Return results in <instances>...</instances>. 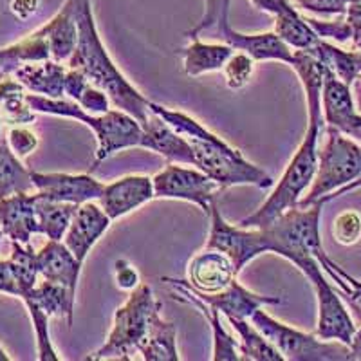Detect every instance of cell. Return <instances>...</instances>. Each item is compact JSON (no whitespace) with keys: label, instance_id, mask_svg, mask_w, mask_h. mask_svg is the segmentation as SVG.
I'll list each match as a JSON object with an SVG mask.
<instances>
[{"label":"cell","instance_id":"obj_1","mask_svg":"<svg viewBox=\"0 0 361 361\" xmlns=\"http://www.w3.org/2000/svg\"><path fill=\"white\" fill-rule=\"evenodd\" d=\"M150 111L159 114L180 135H185L193 150V166L206 173L221 185L230 186L251 185L257 188H271L275 180L264 169L250 163L240 150L221 140L214 132L202 127L197 119L185 112L172 111L169 107L150 102Z\"/></svg>","mask_w":361,"mask_h":361},{"label":"cell","instance_id":"obj_2","mask_svg":"<svg viewBox=\"0 0 361 361\" xmlns=\"http://www.w3.org/2000/svg\"><path fill=\"white\" fill-rule=\"evenodd\" d=\"M74 11L78 24V42L67 67L82 71L92 85L107 92L116 109L145 123L150 112V99L145 98L112 62L96 27L92 0H74Z\"/></svg>","mask_w":361,"mask_h":361},{"label":"cell","instance_id":"obj_3","mask_svg":"<svg viewBox=\"0 0 361 361\" xmlns=\"http://www.w3.org/2000/svg\"><path fill=\"white\" fill-rule=\"evenodd\" d=\"M27 102L37 114L58 116V118L76 119L80 123L92 128L98 141L94 163L90 166V173L99 169V164L105 163L109 157L114 156L119 150L140 147L143 141V125L127 114L125 111H112L109 109L103 114H90L82 109L74 99L69 98H47V96L31 94L27 92Z\"/></svg>","mask_w":361,"mask_h":361},{"label":"cell","instance_id":"obj_4","mask_svg":"<svg viewBox=\"0 0 361 361\" xmlns=\"http://www.w3.org/2000/svg\"><path fill=\"white\" fill-rule=\"evenodd\" d=\"M325 121H314L309 119L307 130L304 140L296 148L295 156L289 161L288 169L283 170L279 185L275 186L267 201L260 206L255 214L247 215L246 219L238 222L243 228H264L269 224L280 214L298 206L300 199L304 197L305 192L311 188L314 180L316 169H318V141L324 132Z\"/></svg>","mask_w":361,"mask_h":361},{"label":"cell","instance_id":"obj_5","mask_svg":"<svg viewBox=\"0 0 361 361\" xmlns=\"http://www.w3.org/2000/svg\"><path fill=\"white\" fill-rule=\"evenodd\" d=\"M159 300L154 295L152 288L148 283H140L130 296L114 312V324L107 341L94 350L85 360H130V354L137 353L140 345L148 334V327L154 314L161 311Z\"/></svg>","mask_w":361,"mask_h":361},{"label":"cell","instance_id":"obj_6","mask_svg":"<svg viewBox=\"0 0 361 361\" xmlns=\"http://www.w3.org/2000/svg\"><path fill=\"white\" fill-rule=\"evenodd\" d=\"M325 143L318 150V169L314 180L298 206L314 202L325 204V199L361 177V145L338 128L325 125Z\"/></svg>","mask_w":361,"mask_h":361},{"label":"cell","instance_id":"obj_7","mask_svg":"<svg viewBox=\"0 0 361 361\" xmlns=\"http://www.w3.org/2000/svg\"><path fill=\"white\" fill-rule=\"evenodd\" d=\"M324 206L322 202H314L305 208L295 206L260 228L269 253L280 255L293 264L300 262L305 257H316V253H320L324 250L320 235Z\"/></svg>","mask_w":361,"mask_h":361},{"label":"cell","instance_id":"obj_8","mask_svg":"<svg viewBox=\"0 0 361 361\" xmlns=\"http://www.w3.org/2000/svg\"><path fill=\"white\" fill-rule=\"evenodd\" d=\"M251 324L275 345L276 350L289 361H349V345L334 340H322L314 333L307 334L289 327L267 314L264 307L257 309Z\"/></svg>","mask_w":361,"mask_h":361},{"label":"cell","instance_id":"obj_9","mask_svg":"<svg viewBox=\"0 0 361 361\" xmlns=\"http://www.w3.org/2000/svg\"><path fill=\"white\" fill-rule=\"evenodd\" d=\"M305 279L311 282L314 289L316 302H318V324L314 334L322 340H334L349 345L353 341L357 325L354 324L353 316L345 307L340 291L333 288L327 276L324 275L320 262L316 257H305L295 264Z\"/></svg>","mask_w":361,"mask_h":361},{"label":"cell","instance_id":"obj_10","mask_svg":"<svg viewBox=\"0 0 361 361\" xmlns=\"http://www.w3.org/2000/svg\"><path fill=\"white\" fill-rule=\"evenodd\" d=\"M156 199H176L197 204L199 208L209 214L212 202L222 186L217 185L212 177L192 164L169 163L161 172L152 177Z\"/></svg>","mask_w":361,"mask_h":361},{"label":"cell","instance_id":"obj_11","mask_svg":"<svg viewBox=\"0 0 361 361\" xmlns=\"http://www.w3.org/2000/svg\"><path fill=\"white\" fill-rule=\"evenodd\" d=\"M230 4L231 0H221L214 18H212V22H209L204 31H215V35H217V38H221L222 44L230 45V47H233V51H238V53L250 54L255 62L276 60V62L293 66L295 51L275 31L259 35H246L235 31L230 24Z\"/></svg>","mask_w":361,"mask_h":361},{"label":"cell","instance_id":"obj_12","mask_svg":"<svg viewBox=\"0 0 361 361\" xmlns=\"http://www.w3.org/2000/svg\"><path fill=\"white\" fill-rule=\"evenodd\" d=\"M208 217L209 235L206 240V247L228 255L237 273H240L251 260H255L262 253H269L262 230L260 228H243V226H233L226 222L217 201L212 202Z\"/></svg>","mask_w":361,"mask_h":361},{"label":"cell","instance_id":"obj_13","mask_svg":"<svg viewBox=\"0 0 361 361\" xmlns=\"http://www.w3.org/2000/svg\"><path fill=\"white\" fill-rule=\"evenodd\" d=\"M33 185L38 195L51 201L83 204L102 197L105 185L92 173H62V172H35L31 170Z\"/></svg>","mask_w":361,"mask_h":361},{"label":"cell","instance_id":"obj_14","mask_svg":"<svg viewBox=\"0 0 361 361\" xmlns=\"http://www.w3.org/2000/svg\"><path fill=\"white\" fill-rule=\"evenodd\" d=\"M152 199H156L152 177L125 176L105 185L98 201L111 221H116L132 214L134 209L141 208Z\"/></svg>","mask_w":361,"mask_h":361},{"label":"cell","instance_id":"obj_15","mask_svg":"<svg viewBox=\"0 0 361 361\" xmlns=\"http://www.w3.org/2000/svg\"><path fill=\"white\" fill-rule=\"evenodd\" d=\"M164 282L169 283L172 288V296L173 300H179L183 304L193 305V307L201 311L204 314L206 322L212 327V336H214V360L215 361H240V350H238V340H235V336H231L228 331L224 329L221 322L222 312L219 309H215L214 305L206 304L204 300L199 298L192 289L185 283V280L180 279H163Z\"/></svg>","mask_w":361,"mask_h":361},{"label":"cell","instance_id":"obj_16","mask_svg":"<svg viewBox=\"0 0 361 361\" xmlns=\"http://www.w3.org/2000/svg\"><path fill=\"white\" fill-rule=\"evenodd\" d=\"M111 222V217L105 214L102 206L92 201L83 202L74 214L73 222L63 237V244L83 264L90 250L98 244L103 235L107 233Z\"/></svg>","mask_w":361,"mask_h":361},{"label":"cell","instance_id":"obj_17","mask_svg":"<svg viewBox=\"0 0 361 361\" xmlns=\"http://www.w3.org/2000/svg\"><path fill=\"white\" fill-rule=\"evenodd\" d=\"M238 276L233 262L222 251L204 247L188 262L186 282L199 293H217L228 288Z\"/></svg>","mask_w":361,"mask_h":361},{"label":"cell","instance_id":"obj_18","mask_svg":"<svg viewBox=\"0 0 361 361\" xmlns=\"http://www.w3.org/2000/svg\"><path fill=\"white\" fill-rule=\"evenodd\" d=\"M0 228L11 243L31 244L38 231L37 193L22 192L0 199Z\"/></svg>","mask_w":361,"mask_h":361},{"label":"cell","instance_id":"obj_19","mask_svg":"<svg viewBox=\"0 0 361 361\" xmlns=\"http://www.w3.org/2000/svg\"><path fill=\"white\" fill-rule=\"evenodd\" d=\"M143 125V141L141 148L163 156L169 163L192 164L193 150L185 135L173 130L159 114L154 111L148 112V118Z\"/></svg>","mask_w":361,"mask_h":361},{"label":"cell","instance_id":"obj_20","mask_svg":"<svg viewBox=\"0 0 361 361\" xmlns=\"http://www.w3.org/2000/svg\"><path fill=\"white\" fill-rule=\"evenodd\" d=\"M185 283L192 289L199 298H202L206 304L214 305L215 309L222 312L226 318H246L250 320L251 314H253L257 309L266 307V305H279L282 304V300L279 296H262L257 295V293L250 291L238 282L237 279L224 288L222 291L217 293H199L190 286L185 280Z\"/></svg>","mask_w":361,"mask_h":361},{"label":"cell","instance_id":"obj_21","mask_svg":"<svg viewBox=\"0 0 361 361\" xmlns=\"http://www.w3.org/2000/svg\"><path fill=\"white\" fill-rule=\"evenodd\" d=\"M37 262L40 279L60 283L76 296L83 264L74 257L63 240H47V244L37 251Z\"/></svg>","mask_w":361,"mask_h":361},{"label":"cell","instance_id":"obj_22","mask_svg":"<svg viewBox=\"0 0 361 361\" xmlns=\"http://www.w3.org/2000/svg\"><path fill=\"white\" fill-rule=\"evenodd\" d=\"M66 73L67 66L54 60L25 63L13 73V76L25 87L31 94L47 96V98H66Z\"/></svg>","mask_w":361,"mask_h":361},{"label":"cell","instance_id":"obj_23","mask_svg":"<svg viewBox=\"0 0 361 361\" xmlns=\"http://www.w3.org/2000/svg\"><path fill=\"white\" fill-rule=\"evenodd\" d=\"M45 37L51 45V58L54 62H69L76 49L78 42V24H76V11L74 0H66L62 9L51 18L47 24L42 25Z\"/></svg>","mask_w":361,"mask_h":361},{"label":"cell","instance_id":"obj_24","mask_svg":"<svg viewBox=\"0 0 361 361\" xmlns=\"http://www.w3.org/2000/svg\"><path fill=\"white\" fill-rule=\"evenodd\" d=\"M293 69L298 74L300 82L304 85L305 99H307L309 119L314 121H324V112H322V90H324L325 78H327L329 69L322 63V60L312 53L304 49L295 51V62Z\"/></svg>","mask_w":361,"mask_h":361},{"label":"cell","instance_id":"obj_25","mask_svg":"<svg viewBox=\"0 0 361 361\" xmlns=\"http://www.w3.org/2000/svg\"><path fill=\"white\" fill-rule=\"evenodd\" d=\"M45 60H53V58H51L49 40L42 27L25 35L22 40L0 49V71L6 76H13V73L25 63L45 62Z\"/></svg>","mask_w":361,"mask_h":361},{"label":"cell","instance_id":"obj_26","mask_svg":"<svg viewBox=\"0 0 361 361\" xmlns=\"http://www.w3.org/2000/svg\"><path fill=\"white\" fill-rule=\"evenodd\" d=\"M24 304H33L40 307L49 318H66L67 325H73L74 316V305H76V296L69 291L67 288L60 286V283L38 280L27 295L22 298Z\"/></svg>","mask_w":361,"mask_h":361},{"label":"cell","instance_id":"obj_27","mask_svg":"<svg viewBox=\"0 0 361 361\" xmlns=\"http://www.w3.org/2000/svg\"><path fill=\"white\" fill-rule=\"evenodd\" d=\"M233 47L226 44H206L199 38H193L192 44L185 49H180L183 63H185V73L192 78L202 76L206 73H215V71L224 69L226 62L233 54Z\"/></svg>","mask_w":361,"mask_h":361},{"label":"cell","instance_id":"obj_28","mask_svg":"<svg viewBox=\"0 0 361 361\" xmlns=\"http://www.w3.org/2000/svg\"><path fill=\"white\" fill-rule=\"evenodd\" d=\"M137 353L145 361H179L177 353V327L172 322H164L161 311L154 314L148 334Z\"/></svg>","mask_w":361,"mask_h":361},{"label":"cell","instance_id":"obj_29","mask_svg":"<svg viewBox=\"0 0 361 361\" xmlns=\"http://www.w3.org/2000/svg\"><path fill=\"white\" fill-rule=\"evenodd\" d=\"M309 53L314 54L318 60H322L325 67L331 73L345 82L347 85H353L354 80L361 76V51H345L336 47L334 44L327 42L325 38H320L312 47H309Z\"/></svg>","mask_w":361,"mask_h":361},{"label":"cell","instance_id":"obj_30","mask_svg":"<svg viewBox=\"0 0 361 361\" xmlns=\"http://www.w3.org/2000/svg\"><path fill=\"white\" fill-rule=\"evenodd\" d=\"M37 118V112L27 102V90L15 76L0 80V121L6 127L29 125Z\"/></svg>","mask_w":361,"mask_h":361},{"label":"cell","instance_id":"obj_31","mask_svg":"<svg viewBox=\"0 0 361 361\" xmlns=\"http://www.w3.org/2000/svg\"><path fill=\"white\" fill-rule=\"evenodd\" d=\"M322 112H324L325 125H331L334 128L340 127L345 119L356 112L350 85L336 78L331 71L322 90Z\"/></svg>","mask_w":361,"mask_h":361},{"label":"cell","instance_id":"obj_32","mask_svg":"<svg viewBox=\"0 0 361 361\" xmlns=\"http://www.w3.org/2000/svg\"><path fill=\"white\" fill-rule=\"evenodd\" d=\"M35 190L31 170L9 148L6 134L0 135V199Z\"/></svg>","mask_w":361,"mask_h":361},{"label":"cell","instance_id":"obj_33","mask_svg":"<svg viewBox=\"0 0 361 361\" xmlns=\"http://www.w3.org/2000/svg\"><path fill=\"white\" fill-rule=\"evenodd\" d=\"M238 336L240 357L250 361H283L276 347L246 318H228Z\"/></svg>","mask_w":361,"mask_h":361},{"label":"cell","instance_id":"obj_34","mask_svg":"<svg viewBox=\"0 0 361 361\" xmlns=\"http://www.w3.org/2000/svg\"><path fill=\"white\" fill-rule=\"evenodd\" d=\"M76 209H78V204L51 201L37 193V217L40 235H45L47 240H63Z\"/></svg>","mask_w":361,"mask_h":361},{"label":"cell","instance_id":"obj_35","mask_svg":"<svg viewBox=\"0 0 361 361\" xmlns=\"http://www.w3.org/2000/svg\"><path fill=\"white\" fill-rule=\"evenodd\" d=\"M275 33L291 49H309L320 40L318 33L309 25L307 18L302 17L296 8L288 9L275 17Z\"/></svg>","mask_w":361,"mask_h":361},{"label":"cell","instance_id":"obj_36","mask_svg":"<svg viewBox=\"0 0 361 361\" xmlns=\"http://www.w3.org/2000/svg\"><path fill=\"white\" fill-rule=\"evenodd\" d=\"M11 247L13 251L11 257H9V264H11V269L18 283V291H20L18 298L22 300L40 280L37 251L31 247V244L11 243Z\"/></svg>","mask_w":361,"mask_h":361},{"label":"cell","instance_id":"obj_37","mask_svg":"<svg viewBox=\"0 0 361 361\" xmlns=\"http://www.w3.org/2000/svg\"><path fill=\"white\" fill-rule=\"evenodd\" d=\"M224 78L231 90H238L250 83L255 71V60L246 53L235 51L224 66Z\"/></svg>","mask_w":361,"mask_h":361},{"label":"cell","instance_id":"obj_38","mask_svg":"<svg viewBox=\"0 0 361 361\" xmlns=\"http://www.w3.org/2000/svg\"><path fill=\"white\" fill-rule=\"evenodd\" d=\"M333 237L341 246H353L361 238V215L354 209H347L334 219Z\"/></svg>","mask_w":361,"mask_h":361},{"label":"cell","instance_id":"obj_39","mask_svg":"<svg viewBox=\"0 0 361 361\" xmlns=\"http://www.w3.org/2000/svg\"><path fill=\"white\" fill-rule=\"evenodd\" d=\"M6 140H8L9 148L20 159L31 156L38 148V143H40L37 132H33L25 125H13V127H9L6 130Z\"/></svg>","mask_w":361,"mask_h":361},{"label":"cell","instance_id":"obj_40","mask_svg":"<svg viewBox=\"0 0 361 361\" xmlns=\"http://www.w3.org/2000/svg\"><path fill=\"white\" fill-rule=\"evenodd\" d=\"M74 102L90 114H103V112L109 111V105H111V98H109L107 92L92 85V83H89Z\"/></svg>","mask_w":361,"mask_h":361},{"label":"cell","instance_id":"obj_41","mask_svg":"<svg viewBox=\"0 0 361 361\" xmlns=\"http://www.w3.org/2000/svg\"><path fill=\"white\" fill-rule=\"evenodd\" d=\"M350 2L353 0H295V4L298 8L316 13V15H325V17L345 15Z\"/></svg>","mask_w":361,"mask_h":361},{"label":"cell","instance_id":"obj_42","mask_svg":"<svg viewBox=\"0 0 361 361\" xmlns=\"http://www.w3.org/2000/svg\"><path fill=\"white\" fill-rule=\"evenodd\" d=\"M309 25L314 29L320 38H333L336 42L350 40V29L347 22H320L314 18H307Z\"/></svg>","mask_w":361,"mask_h":361},{"label":"cell","instance_id":"obj_43","mask_svg":"<svg viewBox=\"0 0 361 361\" xmlns=\"http://www.w3.org/2000/svg\"><path fill=\"white\" fill-rule=\"evenodd\" d=\"M114 279L118 288L125 289V291H134L141 283L137 269L125 259H119L114 262Z\"/></svg>","mask_w":361,"mask_h":361},{"label":"cell","instance_id":"obj_44","mask_svg":"<svg viewBox=\"0 0 361 361\" xmlns=\"http://www.w3.org/2000/svg\"><path fill=\"white\" fill-rule=\"evenodd\" d=\"M345 22L350 29V42L354 49L361 47V0H353L345 13Z\"/></svg>","mask_w":361,"mask_h":361},{"label":"cell","instance_id":"obj_45","mask_svg":"<svg viewBox=\"0 0 361 361\" xmlns=\"http://www.w3.org/2000/svg\"><path fill=\"white\" fill-rule=\"evenodd\" d=\"M0 293H4V295H9V296H15V298H18V296H20L17 279H15V273H13L9 259L0 260Z\"/></svg>","mask_w":361,"mask_h":361},{"label":"cell","instance_id":"obj_46","mask_svg":"<svg viewBox=\"0 0 361 361\" xmlns=\"http://www.w3.org/2000/svg\"><path fill=\"white\" fill-rule=\"evenodd\" d=\"M255 6L262 11L269 13L273 17L280 15V13L288 11V9L293 8V4L289 0H251Z\"/></svg>","mask_w":361,"mask_h":361},{"label":"cell","instance_id":"obj_47","mask_svg":"<svg viewBox=\"0 0 361 361\" xmlns=\"http://www.w3.org/2000/svg\"><path fill=\"white\" fill-rule=\"evenodd\" d=\"M338 130L343 132L345 135H349V137H353L354 141H357V143L361 145V114L354 112L353 116H349V118L345 119L343 123L338 127Z\"/></svg>","mask_w":361,"mask_h":361},{"label":"cell","instance_id":"obj_48","mask_svg":"<svg viewBox=\"0 0 361 361\" xmlns=\"http://www.w3.org/2000/svg\"><path fill=\"white\" fill-rule=\"evenodd\" d=\"M38 9V0H13L11 11L17 15L18 18L31 17Z\"/></svg>","mask_w":361,"mask_h":361},{"label":"cell","instance_id":"obj_49","mask_svg":"<svg viewBox=\"0 0 361 361\" xmlns=\"http://www.w3.org/2000/svg\"><path fill=\"white\" fill-rule=\"evenodd\" d=\"M349 361H361V325L356 329L353 341L349 343Z\"/></svg>","mask_w":361,"mask_h":361},{"label":"cell","instance_id":"obj_50","mask_svg":"<svg viewBox=\"0 0 361 361\" xmlns=\"http://www.w3.org/2000/svg\"><path fill=\"white\" fill-rule=\"evenodd\" d=\"M360 188H361V177H357L356 180H353V183H349V185L343 186V188H341V190L334 192L333 195H329V197L325 199V204H327V202H331V201H334V199L341 197V195H347V193L354 192V190H360Z\"/></svg>","mask_w":361,"mask_h":361},{"label":"cell","instance_id":"obj_51","mask_svg":"<svg viewBox=\"0 0 361 361\" xmlns=\"http://www.w3.org/2000/svg\"><path fill=\"white\" fill-rule=\"evenodd\" d=\"M345 300H347V304L350 305V309L356 312L357 320H360V325H361V300L360 298H345Z\"/></svg>","mask_w":361,"mask_h":361},{"label":"cell","instance_id":"obj_52","mask_svg":"<svg viewBox=\"0 0 361 361\" xmlns=\"http://www.w3.org/2000/svg\"><path fill=\"white\" fill-rule=\"evenodd\" d=\"M202 2H204V13H206V11H212L219 0H202Z\"/></svg>","mask_w":361,"mask_h":361},{"label":"cell","instance_id":"obj_53","mask_svg":"<svg viewBox=\"0 0 361 361\" xmlns=\"http://www.w3.org/2000/svg\"><path fill=\"white\" fill-rule=\"evenodd\" d=\"M9 360H11V356L6 353V349L2 347V343H0V361H9Z\"/></svg>","mask_w":361,"mask_h":361},{"label":"cell","instance_id":"obj_54","mask_svg":"<svg viewBox=\"0 0 361 361\" xmlns=\"http://www.w3.org/2000/svg\"><path fill=\"white\" fill-rule=\"evenodd\" d=\"M4 76H6V74L2 73V71H0V80L4 78ZM4 128H6V125L2 123V121H0V135H4Z\"/></svg>","mask_w":361,"mask_h":361},{"label":"cell","instance_id":"obj_55","mask_svg":"<svg viewBox=\"0 0 361 361\" xmlns=\"http://www.w3.org/2000/svg\"><path fill=\"white\" fill-rule=\"evenodd\" d=\"M2 238H4V231H2V228H0V244H2Z\"/></svg>","mask_w":361,"mask_h":361},{"label":"cell","instance_id":"obj_56","mask_svg":"<svg viewBox=\"0 0 361 361\" xmlns=\"http://www.w3.org/2000/svg\"><path fill=\"white\" fill-rule=\"evenodd\" d=\"M357 80H360V82H361V76H360V78H357Z\"/></svg>","mask_w":361,"mask_h":361},{"label":"cell","instance_id":"obj_57","mask_svg":"<svg viewBox=\"0 0 361 361\" xmlns=\"http://www.w3.org/2000/svg\"><path fill=\"white\" fill-rule=\"evenodd\" d=\"M360 51H361V47H360Z\"/></svg>","mask_w":361,"mask_h":361}]
</instances>
